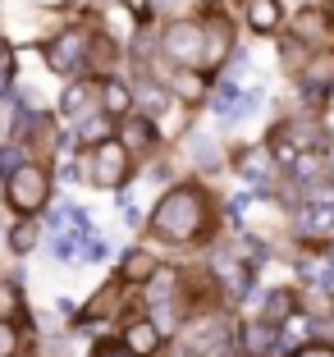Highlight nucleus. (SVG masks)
Listing matches in <instances>:
<instances>
[{"instance_id":"obj_28","label":"nucleus","mask_w":334,"mask_h":357,"mask_svg":"<svg viewBox=\"0 0 334 357\" xmlns=\"http://www.w3.org/2000/svg\"><path fill=\"white\" fill-rule=\"evenodd\" d=\"M330 178H334V156H330Z\"/></svg>"},{"instance_id":"obj_13","label":"nucleus","mask_w":334,"mask_h":357,"mask_svg":"<svg viewBox=\"0 0 334 357\" xmlns=\"http://www.w3.org/2000/svg\"><path fill=\"white\" fill-rule=\"evenodd\" d=\"M151 252H128L124 257V280H146V275H151Z\"/></svg>"},{"instance_id":"obj_27","label":"nucleus","mask_w":334,"mask_h":357,"mask_svg":"<svg viewBox=\"0 0 334 357\" xmlns=\"http://www.w3.org/2000/svg\"><path fill=\"white\" fill-rule=\"evenodd\" d=\"M101 357H124V353H101Z\"/></svg>"},{"instance_id":"obj_7","label":"nucleus","mask_w":334,"mask_h":357,"mask_svg":"<svg viewBox=\"0 0 334 357\" xmlns=\"http://www.w3.org/2000/svg\"><path fill=\"white\" fill-rule=\"evenodd\" d=\"M298 229H303L307 238H325V234L334 229V206H321V202H312V206L298 215Z\"/></svg>"},{"instance_id":"obj_14","label":"nucleus","mask_w":334,"mask_h":357,"mask_svg":"<svg viewBox=\"0 0 334 357\" xmlns=\"http://www.w3.org/2000/svg\"><path fill=\"white\" fill-rule=\"evenodd\" d=\"M146 142H151V124H128V128H124V137H119V147H124V151L146 147Z\"/></svg>"},{"instance_id":"obj_16","label":"nucleus","mask_w":334,"mask_h":357,"mask_svg":"<svg viewBox=\"0 0 334 357\" xmlns=\"http://www.w3.org/2000/svg\"><path fill=\"white\" fill-rule=\"evenodd\" d=\"M137 96H142V110H146V115H160V110H165V87H151V83H146Z\"/></svg>"},{"instance_id":"obj_4","label":"nucleus","mask_w":334,"mask_h":357,"mask_svg":"<svg viewBox=\"0 0 334 357\" xmlns=\"http://www.w3.org/2000/svg\"><path fill=\"white\" fill-rule=\"evenodd\" d=\"M128 174V151L119 147V142H101V147L92 151V183H101V188H119Z\"/></svg>"},{"instance_id":"obj_21","label":"nucleus","mask_w":334,"mask_h":357,"mask_svg":"<svg viewBox=\"0 0 334 357\" xmlns=\"http://www.w3.org/2000/svg\"><path fill=\"white\" fill-rule=\"evenodd\" d=\"M19 353V339H14V326H5L0 321V357H14Z\"/></svg>"},{"instance_id":"obj_22","label":"nucleus","mask_w":334,"mask_h":357,"mask_svg":"<svg viewBox=\"0 0 334 357\" xmlns=\"http://www.w3.org/2000/svg\"><path fill=\"white\" fill-rule=\"evenodd\" d=\"M78 133H83V142H96V137H105V124H101V119H83Z\"/></svg>"},{"instance_id":"obj_9","label":"nucleus","mask_w":334,"mask_h":357,"mask_svg":"<svg viewBox=\"0 0 334 357\" xmlns=\"http://www.w3.org/2000/svg\"><path fill=\"white\" fill-rule=\"evenodd\" d=\"M248 23L257 32L280 28V0H248Z\"/></svg>"},{"instance_id":"obj_20","label":"nucleus","mask_w":334,"mask_h":357,"mask_svg":"<svg viewBox=\"0 0 334 357\" xmlns=\"http://www.w3.org/2000/svg\"><path fill=\"white\" fill-rule=\"evenodd\" d=\"M83 105H87V87H83V83H73L69 92H64V110H69V115H78Z\"/></svg>"},{"instance_id":"obj_15","label":"nucleus","mask_w":334,"mask_h":357,"mask_svg":"<svg viewBox=\"0 0 334 357\" xmlns=\"http://www.w3.org/2000/svg\"><path fill=\"white\" fill-rule=\"evenodd\" d=\"M32 243H37V225H28V220L14 225V234H10V248H14V252H28Z\"/></svg>"},{"instance_id":"obj_3","label":"nucleus","mask_w":334,"mask_h":357,"mask_svg":"<svg viewBox=\"0 0 334 357\" xmlns=\"http://www.w3.org/2000/svg\"><path fill=\"white\" fill-rule=\"evenodd\" d=\"M46 188H51V183H46V174L37 165H23L5 178V197H10L14 211H37L46 202Z\"/></svg>"},{"instance_id":"obj_23","label":"nucleus","mask_w":334,"mask_h":357,"mask_svg":"<svg viewBox=\"0 0 334 357\" xmlns=\"http://www.w3.org/2000/svg\"><path fill=\"white\" fill-rule=\"evenodd\" d=\"M10 69H14V55H10V46H0V87L10 83Z\"/></svg>"},{"instance_id":"obj_6","label":"nucleus","mask_w":334,"mask_h":357,"mask_svg":"<svg viewBox=\"0 0 334 357\" xmlns=\"http://www.w3.org/2000/svg\"><path fill=\"white\" fill-rule=\"evenodd\" d=\"M307 142H312V128H307V124L280 128V133L271 137V160H280V165H293L298 156H307Z\"/></svg>"},{"instance_id":"obj_8","label":"nucleus","mask_w":334,"mask_h":357,"mask_svg":"<svg viewBox=\"0 0 334 357\" xmlns=\"http://www.w3.org/2000/svg\"><path fill=\"white\" fill-rule=\"evenodd\" d=\"M124 344H128V353H133V357H146L151 348L160 344V330L151 326V321H133V326L124 330Z\"/></svg>"},{"instance_id":"obj_2","label":"nucleus","mask_w":334,"mask_h":357,"mask_svg":"<svg viewBox=\"0 0 334 357\" xmlns=\"http://www.w3.org/2000/svg\"><path fill=\"white\" fill-rule=\"evenodd\" d=\"M165 55L174 64H202L206 60V28L192 19H174L165 28Z\"/></svg>"},{"instance_id":"obj_1","label":"nucleus","mask_w":334,"mask_h":357,"mask_svg":"<svg viewBox=\"0 0 334 357\" xmlns=\"http://www.w3.org/2000/svg\"><path fill=\"white\" fill-rule=\"evenodd\" d=\"M202 220H206L202 192L197 188H174L151 211V234H160V238H169V243H188L192 234L202 229Z\"/></svg>"},{"instance_id":"obj_19","label":"nucleus","mask_w":334,"mask_h":357,"mask_svg":"<svg viewBox=\"0 0 334 357\" xmlns=\"http://www.w3.org/2000/svg\"><path fill=\"white\" fill-rule=\"evenodd\" d=\"M14 169H23V147H5L0 151V178H10Z\"/></svg>"},{"instance_id":"obj_26","label":"nucleus","mask_w":334,"mask_h":357,"mask_svg":"<svg viewBox=\"0 0 334 357\" xmlns=\"http://www.w3.org/2000/svg\"><path fill=\"white\" fill-rule=\"evenodd\" d=\"M10 307H14V294L5 289V284H0V312H10Z\"/></svg>"},{"instance_id":"obj_5","label":"nucleus","mask_w":334,"mask_h":357,"mask_svg":"<svg viewBox=\"0 0 334 357\" xmlns=\"http://www.w3.org/2000/svg\"><path fill=\"white\" fill-rule=\"evenodd\" d=\"M83 60H87V37L83 32H64L55 46H46V64L60 69V74H73Z\"/></svg>"},{"instance_id":"obj_11","label":"nucleus","mask_w":334,"mask_h":357,"mask_svg":"<svg viewBox=\"0 0 334 357\" xmlns=\"http://www.w3.org/2000/svg\"><path fill=\"white\" fill-rule=\"evenodd\" d=\"M128 105H133V92L124 83H105V115H124Z\"/></svg>"},{"instance_id":"obj_10","label":"nucleus","mask_w":334,"mask_h":357,"mask_svg":"<svg viewBox=\"0 0 334 357\" xmlns=\"http://www.w3.org/2000/svg\"><path fill=\"white\" fill-rule=\"evenodd\" d=\"M238 174H248V178H266L271 174V151L266 147H248V151H238Z\"/></svg>"},{"instance_id":"obj_17","label":"nucleus","mask_w":334,"mask_h":357,"mask_svg":"<svg viewBox=\"0 0 334 357\" xmlns=\"http://www.w3.org/2000/svg\"><path fill=\"white\" fill-rule=\"evenodd\" d=\"M243 339H248V353H266L275 335H271L266 326H248V335H243Z\"/></svg>"},{"instance_id":"obj_12","label":"nucleus","mask_w":334,"mask_h":357,"mask_svg":"<svg viewBox=\"0 0 334 357\" xmlns=\"http://www.w3.org/2000/svg\"><path fill=\"white\" fill-rule=\"evenodd\" d=\"M289 312H293V294L289 289H275V294L266 298V321H284Z\"/></svg>"},{"instance_id":"obj_24","label":"nucleus","mask_w":334,"mask_h":357,"mask_svg":"<svg viewBox=\"0 0 334 357\" xmlns=\"http://www.w3.org/2000/svg\"><path fill=\"white\" fill-rule=\"evenodd\" d=\"M55 257H60V261H69V257H73V238H55Z\"/></svg>"},{"instance_id":"obj_25","label":"nucleus","mask_w":334,"mask_h":357,"mask_svg":"<svg viewBox=\"0 0 334 357\" xmlns=\"http://www.w3.org/2000/svg\"><path fill=\"white\" fill-rule=\"evenodd\" d=\"M298 357H334V348H303Z\"/></svg>"},{"instance_id":"obj_18","label":"nucleus","mask_w":334,"mask_h":357,"mask_svg":"<svg viewBox=\"0 0 334 357\" xmlns=\"http://www.w3.org/2000/svg\"><path fill=\"white\" fill-rule=\"evenodd\" d=\"M234 105H238V83H225L215 92V115H229Z\"/></svg>"}]
</instances>
